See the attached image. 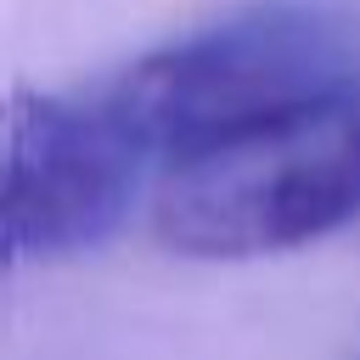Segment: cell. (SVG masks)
<instances>
[{
  "mask_svg": "<svg viewBox=\"0 0 360 360\" xmlns=\"http://www.w3.org/2000/svg\"><path fill=\"white\" fill-rule=\"evenodd\" d=\"M135 186L141 158L96 101L0 96V264L68 259L107 242Z\"/></svg>",
  "mask_w": 360,
  "mask_h": 360,
  "instance_id": "3",
  "label": "cell"
},
{
  "mask_svg": "<svg viewBox=\"0 0 360 360\" xmlns=\"http://www.w3.org/2000/svg\"><path fill=\"white\" fill-rule=\"evenodd\" d=\"M360 219V84L169 163L152 231L186 259H264Z\"/></svg>",
  "mask_w": 360,
  "mask_h": 360,
  "instance_id": "2",
  "label": "cell"
},
{
  "mask_svg": "<svg viewBox=\"0 0 360 360\" xmlns=\"http://www.w3.org/2000/svg\"><path fill=\"white\" fill-rule=\"evenodd\" d=\"M349 84H360L354 28L326 6L270 0L135 56L96 107L141 163L169 169Z\"/></svg>",
  "mask_w": 360,
  "mask_h": 360,
  "instance_id": "1",
  "label": "cell"
}]
</instances>
